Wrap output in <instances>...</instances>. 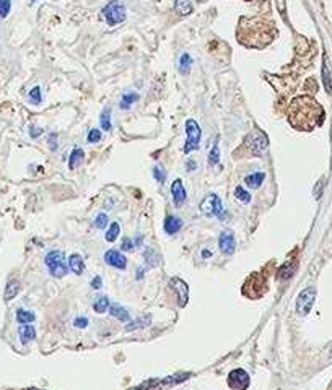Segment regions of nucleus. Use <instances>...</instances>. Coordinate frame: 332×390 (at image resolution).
<instances>
[{
	"instance_id": "39448f33",
	"label": "nucleus",
	"mask_w": 332,
	"mask_h": 390,
	"mask_svg": "<svg viewBox=\"0 0 332 390\" xmlns=\"http://www.w3.org/2000/svg\"><path fill=\"white\" fill-rule=\"evenodd\" d=\"M244 145L248 148V151L254 156H261L269 148V137L264 130L254 129L251 130L244 138Z\"/></svg>"
},
{
	"instance_id": "bb28decb",
	"label": "nucleus",
	"mask_w": 332,
	"mask_h": 390,
	"mask_svg": "<svg viewBox=\"0 0 332 390\" xmlns=\"http://www.w3.org/2000/svg\"><path fill=\"white\" fill-rule=\"evenodd\" d=\"M34 319H36V316H34V312H31V310H26V309H18L17 310L18 324H31V322H34Z\"/></svg>"
},
{
	"instance_id": "58836bf2",
	"label": "nucleus",
	"mask_w": 332,
	"mask_h": 390,
	"mask_svg": "<svg viewBox=\"0 0 332 390\" xmlns=\"http://www.w3.org/2000/svg\"><path fill=\"white\" fill-rule=\"evenodd\" d=\"M101 130H98V129H91L90 132H88V137H87V140H88V143H96V142H99L101 140Z\"/></svg>"
},
{
	"instance_id": "412c9836",
	"label": "nucleus",
	"mask_w": 332,
	"mask_h": 390,
	"mask_svg": "<svg viewBox=\"0 0 332 390\" xmlns=\"http://www.w3.org/2000/svg\"><path fill=\"white\" fill-rule=\"evenodd\" d=\"M266 181V174L264 173H252L244 177V184L251 187V189H257V187L262 185V182Z\"/></svg>"
},
{
	"instance_id": "09e8293b",
	"label": "nucleus",
	"mask_w": 332,
	"mask_h": 390,
	"mask_svg": "<svg viewBox=\"0 0 332 390\" xmlns=\"http://www.w3.org/2000/svg\"><path fill=\"white\" fill-rule=\"evenodd\" d=\"M29 390H40V388H29Z\"/></svg>"
},
{
	"instance_id": "20e7f679",
	"label": "nucleus",
	"mask_w": 332,
	"mask_h": 390,
	"mask_svg": "<svg viewBox=\"0 0 332 390\" xmlns=\"http://www.w3.org/2000/svg\"><path fill=\"white\" fill-rule=\"evenodd\" d=\"M44 263H46V267H48L51 275L56 278L65 277L68 271V263L65 260V255L62 251H51L49 254H46Z\"/></svg>"
},
{
	"instance_id": "37998d69",
	"label": "nucleus",
	"mask_w": 332,
	"mask_h": 390,
	"mask_svg": "<svg viewBox=\"0 0 332 390\" xmlns=\"http://www.w3.org/2000/svg\"><path fill=\"white\" fill-rule=\"evenodd\" d=\"M91 288H93V290H99V288H101L103 286V280H101V277H95L93 280H91Z\"/></svg>"
},
{
	"instance_id": "72a5a7b5",
	"label": "nucleus",
	"mask_w": 332,
	"mask_h": 390,
	"mask_svg": "<svg viewBox=\"0 0 332 390\" xmlns=\"http://www.w3.org/2000/svg\"><path fill=\"white\" fill-rule=\"evenodd\" d=\"M218 161H220V148H218V143H215L210 153H208V163L213 166V165H218Z\"/></svg>"
},
{
	"instance_id": "e433bc0d",
	"label": "nucleus",
	"mask_w": 332,
	"mask_h": 390,
	"mask_svg": "<svg viewBox=\"0 0 332 390\" xmlns=\"http://www.w3.org/2000/svg\"><path fill=\"white\" fill-rule=\"evenodd\" d=\"M153 177H155L160 184H163L165 179H166V171L161 166H155V168H153Z\"/></svg>"
},
{
	"instance_id": "423d86ee",
	"label": "nucleus",
	"mask_w": 332,
	"mask_h": 390,
	"mask_svg": "<svg viewBox=\"0 0 332 390\" xmlns=\"http://www.w3.org/2000/svg\"><path fill=\"white\" fill-rule=\"evenodd\" d=\"M103 17L109 26H116L119 25V23L126 21L127 13H126L124 4H122L121 0H111L103 9Z\"/></svg>"
},
{
	"instance_id": "a878e982",
	"label": "nucleus",
	"mask_w": 332,
	"mask_h": 390,
	"mask_svg": "<svg viewBox=\"0 0 332 390\" xmlns=\"http://www.w3.org/2000/svg\"><path fill=\"white\" fill-rule=\"evenodd\" d=\"M109 299L106 298V296H98V298L95 299L93 302V310L96 312V314H104V312L109 309Z\"/></svg>"
},
{
	"instance_id": "f3484780",
	"label": "nucleus",
	"mask_w": 332,
	"mask_h": 390,
	"mask_svg": "<svg viewBox=\"0 0 332 390\" xmlns=\"http://www.w3.org/2000/svg\"><path fill=\"white\" fill-rule=\"evenodd\" d=\"M18 335L23 345H28L29 341H33L36 338V329L29 324H21L18 329Z\"/></svg>"
},
{
	"instance_id": "393cba45",
	"label": "nucleus",
	"mask_w": 332,
	"mask_h": 390,
	"mask_svg": "<svg viewBox=\"0 0 332 390\" xmlns=\"http://www.w3.org/2000/svg\"><path fill=\"white\" fill-rule=\"evenodd\" d=\"M322 83H324L326 91L330 93L332 91V75H330V68L327 64V57H324V64H322Z\"/></svg>"
},
{
	"instance_id": "dca6fc26",
	"label": "nucleus",
	"mask_w": 332,
	"mask_h": 390,
	"mask_svg": "<svg viewBox=\"0 0 332 390\" xmlns=\"http://www.w3.org/2000/svg\"><path fill=\"white\" fill-rule=\"evenodd\" d=\"M163 228H165V232H166V234L173 236V234H176L177 231L182 228V220H181V218L174 216V215H166Z\"/></svg>"
},
{
	"instance_id": "7ed1b4c3",
	"label": "nucleus",
	"mask_w": 332,
	"mask_h": 390,
	"mask_svg": "<svg viewBox=\"0 0 332 390\" xmlns=\"http://www.w3.org/2000/svg\"><path fill=\"white\" fill-rule=\"evenodd\" d=\"M267 291V280L262 273L256 271L246 278L243 285V294L249 299H259Z\"/></svg>"
},
{
	"instance_id": "c9c22d12",
	"label": "nucleus",
	"mask_w": 332,
	"mask_h": 390,
	"mask_svg": "<svg viewBox=\"0 0 332 390\" xmlns=\"http://www.w3.org/2000/svg\"><path fill=\"white\" fill-rule=\"evenodd\" d=\"M29 101L34 103V104H40L41 101H43V98H41V88L40 87H34L31 91H29Z\"/></svg>"
},
{
	"instance_id": "49530a36",
	"label": "nucleus",
	"mask_w": 332,
	"mask_h": 390,
	"mask_svg": "<svg viewBox=\"0 0 332 390\" xmlns=\"http://www.w3.org/2000/svg\"><path fill=\"white\" fill-rule=\"evenodd\" d=\"M186 168H188V171H196L197 169V161H194V160H188L186 161Z\"/></svg>"
},
{
	"instance_id": "c03bdc74",
	"label": "nucleus",
	"mask_w": 332,
	"mask_h": 390,
	"mask_svg": "<svg viewBox=\"0 0 332 390\" xmlns=\"http://www.w3.org/2000/svg\"><path fill=\"white\" fill-rule=\"evenodd\" d=\"M48 143L51 145V150H52V151L57 150V134H51V135H49V140H48Z\"/></svg>"
},
{
	"instance_id": "f03ea898",
	"label": "nucleus",
	"mask_w": 332,
	"mask_h": 390,
	"mask_svg": "<svg viewBox=\"0 0 332 390\" xmlns=\"http://www.w3.org/2000/svg\"><path fill=\"white\" fill-rule=\"evenodd\" d=\"M259 21L256 18H241L239 21V28L238 29H244V34H238V41L243 46H248V48H256V37H259V44L261 49L266 48L269 43L274 41V37L277 36V31L274 28V23H267L262 21L259 26Z\"/></svg>"
},
{
	"instance_id": "aec40b11",
	"label": "nucleus",
	"mask_w": 332,
	"mask_h": 390,
	"mask_svg": "<svg viewBox=\"0 0 332 390\" xmlns=\"http://www.w3.org/2000/svg\"><path fill=\"white\" fill-rule=\"evenodd\" d=\"M143 260H145V263H146V267L152 268V267H158L161 257H160V254L155 251V249L149 247V249H146V251L143 252Z\"/></svg>"
},
{
	"instance_id": "a211bd4d",
	"label": "nucleus",
	"mask_w": 332,
	"mask_h": 390,
	"mask_svg": "<svg viewBox=\"0 0 332 390\" xmlns=\"http://www.w3.org/2000/svg\"><path fill=\"white\" fill-rule=\"evenodd\" d=\"M67 263H68V268H70L75 275H82L83 270H85V262H83L80 254H72L70 257H68Z\"/></svg>"
},
{
	"instance_id": "4468645a",
	"label": "nucleus",
	"mask_w": 332,
	"mask_h": 390,
	"mask_svg": "<svg viewBox=\"0 0 332 390\" xmlns=\"http://www.w3.org/2000/svg\"><path fill=\"white\" fill-rule=\"evenodd\" d=\"M171 195H173L174 207L179 208L181 205H184V202L188 199V193H186V189H184V184L181 179H176V181L171 184Z\"/></svg>"
},
{
	"instance_id": "de8ad7c7",
	"label": "nucleus",
	"mask_w": 332,
	"mask_h": 390,
	"mask_svg": "<svg viewBox=\"0 0 332 390\" xmlns=\"http://www.w3.org/2000/svg\"><path fill=\"white\" fill-rule=\"evenodd\" d=\"M34 2H38V0H31V4H34Z\"/></svg>"
},
{
	"instance_id": "8fccbe9b",
	"label": "nucleus",
	"mask_w": 332,
	"mask_h": 390,
	"mask_svg": "<svg viewBox=\"0 0 332 390\" xmlns=\"http://www.w3.org/2000/svg\"><path fill=\"white\" fill-rule=\"evenodd\" d=\"M246 2H249V0H246Z\"/></svg>"
},
{
	"instance_id": "f8f14e48",
	"label": "nucleus",
	"mask_w": 332,
	"mask_h": 390,
	"mask_svg": "<svg viewBox=\"0 0 332 390\" xmlns=\"http://www.w3.org/2000/svg\"><path fill=\"white\" fill-rule=\"evenodd\" d=\"M235 247H236V241L233 232L230 231H223L218 238V249L223 255H233L235 254Z\"/></svg>"
},
{
	"instance_id": "ea45409f",
	"label": "nucleus",
	"mask_w": 332,
	"mask_h": 390,
	"mask_svg": "<svg viewBox=\"0 0 332 390\" xmlns=\"http://www.w3.org/2000/svg\"><path fill=\"white\" fill-rule=\"evenodd\" d=\"M73 325L79 327V329H85V327L88 325V319L87 317H77L73 321Z\"/></svg>"
},
{
	"instance_id": "2eb2a0df",
	"label": "nucleus",
	"mask_w": 332,
	"mask_h": 390,
	"mask_svg": "<svg viewBox=\"0 0 332 390\" xmlns=\"http://www.w3.org/2000/svg\"><path fill=\"white\" fill-rule=\"evenodd\" d=\"M297 268H298V262L295 259H290V260L285 262L279 270H277V278L283 280V282L285 280H290L293 275H295Z\"/></svg>"
},
{
	"instance_id": "7c9ffc66",
	"label": "nucleus",
	"mask_w": 332,
	"mask_h": 390,
	"mask_svg": "<svg viewBox=\"0 0 332 390\" xmlns=\"http://www.w3.org/2000/svg\"><path fill=\"white\" fill-rule=\"evenodd\" d=\"M137 99H138L137 93H127V95H124V96H122V99H121V109H129Z\"/></svg>"
},
{
	"instance_id": "a19ab883",
	"label": "nucleus",
	"mask_w": 332,
	"mask_h": 390,
	"mask_svg": "<svg viewBox=\"0 0 332 390\" xmlns=\"http://www.w3.org/2000/svg\"><path fill=\"white\" fill-rule=\"evenodd\" d=\"M134 247H135V244H134V241L132 239H124L122 241V251H134Z\"/></svg>"
},
{
	"instance_id": "6ab92c4d",
	"label": "nucleus",
	"mask_w": 332,
	"mask_h": 390,
	"mask_svg": "<svg viewBox=\"0 0 332 390\" xmlns=\"http://www.w3.org/2000/svg\"><path fill=\"white\" fill-rule=\"evenodd\" d=\"M109 314L113 317H116L121 322H129L130 321V314L127 312L126 307H122L121 304H111L109 306Z\"/></svg>"
},
{
	"instance_id": "ddd939ff",
	"label": "nucleus",
	"mask_w": 332,
	"mask_h": 390,
	"mask_svg": "<svg viewBox=\"0 0 332 390\" xmlns=\"http://www.w3.org/2000/svg\"><path fill=\"white\" fill-rule=\"evenodd\" d=\"M104 262L109 265V267H114V268H119V270H124L127 267V259L126 255L119 252V251H114V249H109V251H106L104 254Z\"/></svg>"
},
{
	"instance_id": "2f4dec72",
	"label": "nucleus",
	"mask_w": 332,
	"mask_h": 390,
	"mask_svg": "<svg viewBox=\"0 0 332 390\" xmlns=\"http://www.w3.org/2000/svg\"><path fill=\"white\" fill-rule=\"evenodd\" d=\"M145 325H150V316H149V314H145L142 319H137V321H134L129 327H126V330H127V332H132V330L138 329V327H145Z\"/></svg>"
},
{
	"instance_id": "c756f323",
	"label": "nucleus",
	"mask_w": 332,
	"mask_h": 390,
	"mask_svg": "<svg viewBox=\"0 0 332 390\" xmlns=\"http://www.w3.org/2000/svg\"><path fill=\"white\" fill-rule=\"evenodd\" d=\"M99 122H101V129L103 130H111V109L106 107L101 112V117H99Z\"/></svg>"
},
{
	"instance_id": "cd10ccee",
	"label": "nucleus",
	"mask_w": 332,
	"mask_h": 390,
	"mask_svg": "<svg viewBox=\"0 0 332 390\" xmlns=\"http://www.w3.org/2000/svg\"><path fill=\"white\" fill-rule=\"evenodd\" d=\"M119 232H121V226H119V223H111V226H109V229H107V232H106V241L107 243H114L116 239L119 238Z\"/></svg>"
},
{
	"instance_id": "a18cd8bd",
	"label": "nucleus",
	"mask_w": 332,
	"mask_h": 390,
	"mask_svg": "<svg viewBox=\"0 0 332 390\" xmlns=\"http://www.w3.org/2000/svg\"><path fill=\"white\" fill-rule=\"evenodd\" d=\"M212 255H213V252L210 251V249H205V247H204L202 251H200V257H202V259H205V260L210 259Z\"/></svg>"
},
{
	"instance_id": "473e14b6",
	"label": "nucleus",
	"mask_w": 332,
	"mask_h": 390,
	"mask_svg": "<svg viewBox=\"0 0 332 390\" xmlns=\"http://www.w3.org/2000/svg\"><path fill=\"white\" fill-rule=\"evenodd\" d=\"M191 65H192V59L189 57V54H182L181 59H179V72L181 73H188Z\"/></svg>"
},
{
	"instance_id": "6e6552de",
	"label": "nucleus",
	"mask_w": 332,
	"mask_h": 390,
	"mask_svg": "<svg viewBox=\"0 0 332 390\" xmlns=\"http://www.w3.org/2000/svg\"><path fill=\"white\" fill-rule=\"evenodd\" d=\"M186 134H188V140H186V145H184V153H191L199 148L200 135H202L199 124L194 119L186 121Z\"/></svg>"
},
{
	"instance_id": "9b49d317",
	"label": "nucleus",
	"mask_w": 332,
	"mask_h": 390,
	"mask_svg": "<svg viewBox=\"0 0 332 390\" xmlns=\"http://www.w3.org/2000/svg\"><path fill=\"white\" fill-rule=\"evenodd\" d=\"M169 286H171V290H174V293H176L177 304H179L181 307L186 306L188 301H189V286H188V283L181 278H171L169 280Z\"/></svg>"
},
{
	"instance_id": "c85d7f7f",
	"label": "nucleus",
	"mask_w": 332,
	"mask_h": 390,
	"mask_svg": "<svg viewBox=\"0 0 332 390\" xmlns=\"http://www.w3.org/2000/svg\"><path fill=\"white\" fill-rule=\"evenodd\" d=\"M235 195H236V199L239 200V202H243V204H249L251 202V193L244 189L243 185H238L236 189H235Z\"/></svg>"
},
{
	"instance_id": "4c0bfd02",
	"label": "nucleus",
	"mask_w": 332,
	"mask_h": 390,
	"mask_svg": "<svg viewBox=\"0 0 332 390\" xmlns=\"http://www.w3.org/2000/svg\"><path fill=\"white\" fill-rule=\"evenodd\" d=\"M106 226H107V215H106V213H99V215L95 218V228L104 229Z\"/></svg>"
},
{
	"instance_id": "f257e3e1",
	"label": "nucleus",
	"mask_w": 332,
	"mask_h": 390,
	"mask_svg": "<svg viewBox=\"0 0 332 390\" xmlns=\"http://www.w3.org/2000/svg\"><path fill=\"white\" fill-rule=\"evenodd\" d=\"M287 115L290 126L300 132H313L324 122L322 106L314 98L306 95L291 99Z\"/></svg>"
},
{
	"instance_id": "f704fd0d",
	"label": "nucleus",
	"mask_w": 332,
	"mask_h": 390,
	"mask_svg": "<svg viewBox=\"0 0 332 390\" xmlns=\"http://www.w3.org/2000/svg\"><path fill=\"white\" fill-rule=\"evenodd\" d=\"M12 10V0H0V18H5Z\"/></svg>"
},
{
	"instance_id": "5701e85b",
	"label": "nucleus",
	"mask_w": 332,
	"mask_h": 390,
	"mask_svg": "<svg viewBox=\"0 0 332 390\" xmlns=\"http://www.w3.org/2000/svg\"><path fill=\"white\" fill-rule=\"evenodd\" d=\"M85 160V153L82 148H75V150H72L70 153V158H68V168L70 169H77Z\"/></svg>"
},
{
	"instance_id": "1a4fd4ad",
	"label": "nucleus",
	"mask_w": 332,
	"mask_h": 390,
	"mask_svg": "<svg viewBox=\"0 0 332 390\" xmlns=\"http://www.w3.org/2000/svg\"><path fill=\"white\" fill-rule=\"evenodd\" d=\"M316 299V288L308 286L303 291L298 294L297 298V312L300 316H306L310 314V310L313 309V304Z\"/></svg>"
},
{
	"instance_id": "b1692460",
	"label": "nucleus",
	"mask_w": 332,
	"mask_h": 390,
	"mask_svg": "<svg viewBox=\"0 0 332 390\" xmlns=\"http://www.w3.org/2000/svg\"><path fill=\"white\" fill-rule=\"evenodd\" d=\"M18 293H20V283L17 282V280H12V282H9L5 286L4 298H5V301H12Z\"/></svg>"
},
{
	"instance_id": "4be33fe9",
	"label": "nucleus",
	"mask_w": 332,
	"mask_h": 390,
	"mask_svg": "<svg viewBox=\"0 0 332 390\" xmlns=\"http://www.w3.org/2000/svg\"><path fill=\"white\" fill-rule=\"evenodd\" d=\"M174 10L176 13H179L181 17H188L192 13L194 7H192L191 0H174Z\"/></svg>"
},
{
	"instance_id": "0eeeda50",
	"label": "nucleus",
	"mask_w": 332,
	"mask_h": 390,
	"mask_svg": "<svg viewBox=\"0 0 332 390\" xmlns=\"http://www.w3.org/2000/svg\"><path fill=\"white\" fill-rule=\"evenodd\" d=\"M200 213L205 216H220L223 213L222 199L217 193H208L207 197L200 202Z\"/></svg>"
},
{
	"instance_id": "9d476101",
	"label": "nucleus",
	"mask_w": 332,
	"mask_h": 390,
	"mask_svg": "<svg viewBox=\"0 0 332 390\" xmlns=\"http://www.w3.org/2000/svg\"><path fill=\"white\" fill-rule=\"evenodd\" d=\"M251 384L249 374L244 369H233L228 374V387L231 390H246Z\"/></svg>"
},
{
	"instance_id": "79ce46f5",
	"label": "nucleus",
	"mask_w": 332,
	"mask_h": 390,
	"mask_svg": "<svg viewBox=\"0 0 332 390\" xmlns=\"http://www.w3.org/2000/svg\"><path fill=\"white\" fill-rule=\"evenodd\" d=\"M43 135V129L41 127H29V137L31 138H38V137H41Z\"/></svg>"
}]
</instances>
